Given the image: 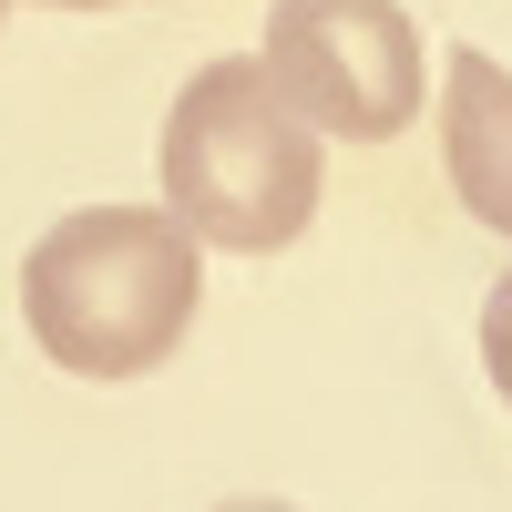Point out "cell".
<instances>
[{
	"mask_svg": "<svg viewBox=\"0 0 512 512\" xmlns=\"http://www.w3.org/2000/svg\"><path fill=\"white\" fill-rule=\"evenodd\" d=\"M195 236L164 205H82L21 267V318L41 338V359L72 379H144L185 349L195 328Z\"/></svg>",
	"mask_w": 512,
	"mask_h": 512,
	"instance_id": "1",
	"label": "cell"
},
{
	"mask_svg": "<svg viewBox=\"0 0 512 512\" xmlns=\"http://www.w3.org/2000/svg\"><path fill=\"white\" fill-rule=\"evenodd\" d=\"M154 164H164V216H175L195 246H226V256L297 246L308 216H318V175H328L318 123L297 113L267 82V62H246V52L185 72Z\"/></svg>",
	"mask_w": 512,
	"mask_h": 512,
	"instance_id": "2",
	"label": "cell"
},
{
	"mask_svg": "<svg viewBox=\"0 0 512 512\" xmlns=\"http://www.w3.org/2000/svg\"><path fill=\"white\" fill-rule=\"evenodd\" d=\"M267 82L338 144H390L420 113V31L400 0H277L267 11Z\"/></svg>",
	"mask_w": 512,
	"mask_h": 512,
	"instance_id": "3",
	"label": "cell"
},
{
	"mask_svg": "<svg viewBox=\"0 0 512 512\" xmlns=\"http://www.w3.org/2000/svg\"><path fill=\"white\" fill-rule=\"evenodd\" d=\"M441 164H451L461 216L512 236V72L472 41L441 62Z\"/></svg>",
	"mask_w": 512,
	"mask_h": 512,
	"instance_id": "4",
	"label": "cell"
},
{
	"mask_svg": "<svg viewBox=\"0 0 512 512\" xmlns=\"http://www.w3.org/2000/svg\"><path fill=\"white\" fill-rule=\"evenodd\" d=\"M482 369H492V390L512 400V267H502L492 297H482Z\"/></svg>",
	"mask_w": 512,
	"mask_h": 512,
	"instance_id": "5",
	"label": "cell"
},
{
	"mask_svg": "<svg viewBox=\"0 0 512 512\" xmlns=\"http://www.w3.org/2000/svg\"><path fill=\"white\" fill-rule=\"evenodd\" d=\"M216 512H297V502H216Z\"/></svg>",
	"mask_w": 512,
	"mask_h": 512,
	"instance_id": "6",
	"label": "cell"
},
{
	"mask_svg": "<svg viewBox=\"0 0 512 512\" xmlns=\"http://www.w3.org/2000/svg\"><path fill=\"white\" fill-rule=\"evenodd\" d=\"M52 11H103V0H52Z\"/></svg>",
	"mask_w": 512,
	"mask_h": 512,
	"instance_id": "7",
	"label": "cell"
},
{
	"mask_svg": "<svg viewBox=\"0 0 512 512\" xmlns=\"http://www.w3.org/2000/svg\"><path fill=\"white\" fill-rule=\"evenodd\" d=\"M0 11H11V0H0Z\"/></svg>",
	"mask_w": 512,
	"mask_h": 512,
	"instance_id": "8",
	"label": "cell"
}]
</instances>
